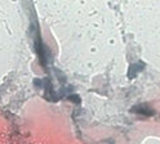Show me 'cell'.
I'll use <instances>...</instances> for the list:
<instances>
[{
  "label": "cell",
  "mask_w": 160,
  "mask_h": 144,
  "mask_svg": "<svg viewBox=\"0 0 160 144\" xmlns=\"http://www.w3.org/2000/svg\"><path fill=\"white\" fill-rule=\"evenodd\" d=\"M145 68V65L142 63V62H136L134 65H131L129 66V70H128V77L129 79H133L136 77L139 72H142Z\"/></svg>",
  "instance_id": "3"
},
{
  "label": "cell",
  "mask_w": 160,
  "mask_h": 144,
  "mask_svg": "<svg viewBox=\"0 0 160 144\" xmlns=\"http://www.w3.org/2000/svg\"><path fill=\"white\" fill-rule=\"evenodd\" d=\"M131 111L134 112V113H137V115H143V116H152L154 113H155L154 109L150 108L147 104H137Z\"/></svg>",
  "instance_id": "2"
},
{
  "label": "cell",
  "mask_w": 160,
  "mask_h": 144,
  "mask_svg": "<svg viewBox=\"0 0 160 144\" xmlns=\"http://www.w3.org/2000/svg\"><path fill=\"white\" fill-rule=\"evenodd\" d=\"M67 99H68V100H75V102H76V104H79V103H80V98H79V95H76V94L68 95Z\"/></svg>",
  "instance_id": "4"
},
{
  "label": "cell",
  "mask_w": 160,
  "mask_h": 144,
  "mask_svg": "<svg viewBox=\"0 0 160 144\" xmlns=\"http://www.w3.org/2000/svg\"><path fill=\"white\" fill-rule=\"evenodd\" d=\"M34 46H35L36 54H38V58H39V63L42 65L43 67H47V53H45V46H44L43 40H42V37H40L39 34L35 36Z\"/></svg>",
  "instance_id": "1"
}]
</instances>
